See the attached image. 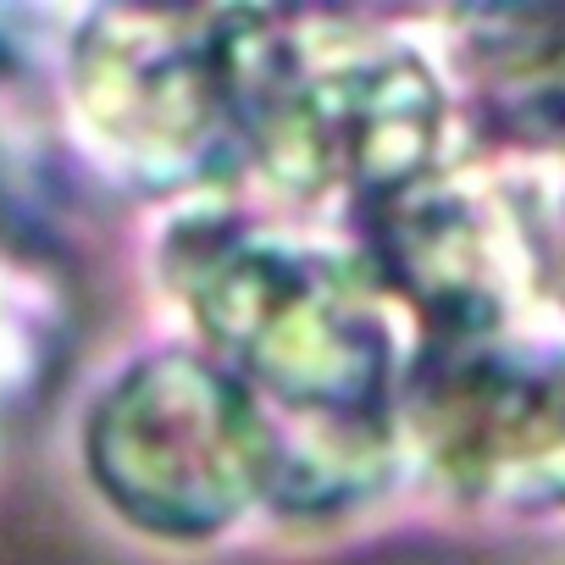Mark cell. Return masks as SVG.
I'll return each instance as SVG.
<instances>
[{
  "label": "cell",
  "mask_w": 565,
  "mask_h": 565,
  "mask_svg": "<svg viewBox=\"0 0 565 565\" xmlns=\"http://www.w3.org/2000/svg\"><path fill=\"white\" fill-rule=\"evenodd\" d=\"M438 73L455 128L493 150H565V7H499L444 18Z\"/></svg>",
  "instance_id": "7"
},
{
  "label": "cell",
  "mask_w": 565,
  "mask_h": 565,
  "mask_svg": "<svg viewBox=\"0 0 565 565\" xmlns=\"http://www.w3.org/2000/svg\"><path fill=\"white\" fill-rule=\"evenodd\" d=\"M67 111L89 156L156 194L238 172V12L106 7L67 40Z\"/></svg>",
  "instance_id": "4"
},
{
  "label": "cell",
  "mask_w": 565,
  "mask_h": 565,
  "mask_svg": "<svg viewBox=\"0 0 565 565\" xmlns=\"http://www.w3.org/2000/svg\"><path fill=\"white\" fill-rule=\"evenodd\" d=\"M438 56L339 12H238V156L300 211L366 216L444 172Z\"/></svg>",
  "instance_id": "2"
},
{
  "label": "cell",
  "mask_w": 565,
  "mask_h": 565,
  "mask_svg": "<svg viewBox=\"0 0 565 565\" xmlns=\"http://www.w3.org/2000/svg\"><path fill=\"white\" fill-rule=\"evenodd\" d=\"M277 438L266 411L200 350L122 366L89 422L84 471L145 537L216 543L271 504Z\"/></svg>",
  "instance_id": "3"
},
{
  "label": "cell",
  "mask_w": 565,
  "mask_h": 565,
  "mask_svg": "<svg viewBox=\"0 0 565 565\" xmlns=\"http://www.w3.org/2000/svg\"><path fill=\"white\" fill-rule=\"evenodd\" d=\"M366 266L416 350L526 322L543 244L515 194L482 172H433L361 216Z\"/></svg>",
  "instance_id": "6"
},
{
  "label": "cell",
  "mask_w": 565,
  "mask_h": 565,
  "mask_svg": "<svg viewBox=\"0 0 565 565\" xmlns=\"http://www.w3.org/2000/svg\"><path fill=\"white\" fill-rule=\"evenodd\" d=\"M399 455L460 504L565 510V339L515 322L416 350Z\"/></svg>",
  "instance_id": "5"
},
{
  "label": "cell",
  "mask_w": 565,
  "mask_h": 565,
  "mask_svg": "<svg viewBox=\"0 0 565 565\" xmlns=\"http://www.w3.org/2000/svg\"><path fill=\"white\" fill-rule=\"evenodd\" d=\"M161 277L271 433L399 427L416 339L355 244L194 205L161 244Z\"/></svg>",
  "instance_id": "1"
},
{
  "label": "cell",
  "mask_w": 565,
  "mask_h": 565,
  "mask_svg": "<svg viewBox=\"0 0 565 565\" xmlns=\"http://www.w3.org/2000/svg\"><path fill=\"white\" fill-rule=\"evenodd\" d=\"M559 271H565V222H559Z\"/></svg>",
  "instance_id": "8"
}]
</instances>
